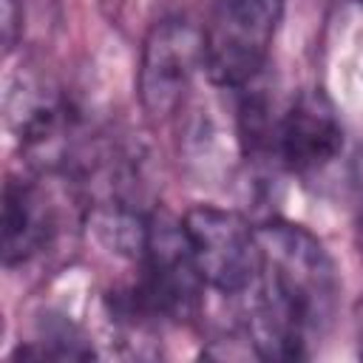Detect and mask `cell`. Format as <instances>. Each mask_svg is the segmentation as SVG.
Wrapping results in <instances>:
<instances>
[{"mask_svg": "<svg viewBox=\"0 0 363 363\" xmlns=\"http://www.w3.org/2000/svg\"><path fill=\"white\" fill-rule=\"evenodd\" d=\"M357 247L363 250V201H360V210H357Z\"/></svg>", "mask_w": 363, "mask_h": 363, "instance_id": "cell-11", "label": "cell"}, {"mask_svg": "<svg viewBox=\"0 0 363 363\" xmlns=\"http://www.w3.org/2000/svg\"><path fill=\"white\" fill-rule=\"evenodd\" d=\"M57 233V207L48 190L28 179L3 187V264L20 267L40 255Z\"/></svg>", "mask_w": 363, "mask_h": 363, "instance_id": "cell-8", "label": "cell"}, {"mask_svg": "<svg viewBox=\"0 0 363 363\" xmlns=\"http://www.w3.org/2000/svg\"><path fill=\"white\" fill-rule=\"evenodd\" d=\"M14 360H88L94 346L85 332L65 315H43L34 326V337L11 352Z\"/></svg>", "mask_w": 363, "mask_h": 363, "instance_id": "cell-9", "label": "cell"}, {"mask_svg": "<svg viewBox=\"0 0 363 363\" xmlns=\"http://www.w3.org/2000/svg\"><path fill=\"white\" fill-rule=\"evenodd\" d=\"M201 281L224 295H241L252 286L261 264L258 235L238 213L213 204H196L182 218Z\"/></svg>", "mask_w": 363, "mask_h": 363, "instance_id": "cell-6", "label": "cell"}, {"mask_svg": "<svg viewBox=\"0 0 363 363\" xmlns=\"http://www.w3.org/2000/svg\"><path fill=\"white\" fill-rule=\"evenodd\" d=\"M136 261V281L111 295L113 318L130 326H147L159 320H187L196 315L204 281L193 264L182 218L153 210L145 250Z\"/></svg>", "mask_w": 363, "mask_h": 363, "instance_id": "cell-2", "label": "cell"}, {"mask_svg": "<svg viewBox=\"0 0 363 363\" xmlns=\"http://www.w3.org/2000/svg\"><path fill=\"white\" fill-rule=\"evenodd\" d=\"M9 128L37 173L71 176L88 139L79 136V113L60 85L37 74H20L6 99Z\"/></svg>", "mask_w": 363, "mask_h": 363, "instance_id": "cell-3", "label": "cell"}, {"mask_svg": "<svg viewBox=\"0 0 363 363\" xmlns=\"http://www.w3.org/2000/svg\"><path fill=\"white\" fill-rule=\"evenodd\" d=\"M340 150L343 125L329 94L320 88H306L292 96L275 125V162L289 173L309 176L332 164Z\"/></svg>", "mask_w": 363, "mask_h": 363, "instance_id": "cell-7", "label": "cell"}, {"mask_svg": "<svg viewBox=\"0 0 363 363\" xmlns=\"http://www.w3.org/2000/svg\"><path fill=\"white\" fill-rule=\"evenodd\" d=\"M286 0H213L204 28V74L213 85L238 91L258 79Z\"/></svg>", "mask_w": 363, "mask_h": 363, "instance_id": "cell-4", "label": "cell"}, {"mask_svg": "<svg viewBox=\"0 0 363 363\" xmlns=\"http://www.w3.org/2000/svg\"><path fill=\"white\" fill-rule=\"evenodd\" d=\"M199 71H204V28L187 17H164L153 23L142 43L136 71L142 111L150 119L173 116Z\"/></svg>", "mask_w": 363, "mask_h": 363, "instance_id": "cell-5", "label": "cell"}, {"mask_svg": "<svg viewBox=\"0 0 363 363\" xmlns=\"http://www.w3.org/2000/svg\"><path fill=\"white\" fill-rule=\"evenodd\" d=\"M258 275L250 289L247 335L264 360H298L309 354V343L320 340L332 326L340 278L326 247L301 224L267 221L255 227Z\"/></svg>", "mask_w": 363, "mask_h": 363, "instance_id": "cell-1", "label": "cell"}, {"mask_svg": "<svg viewBox=\"0 0 363 363\" xmlns=\"http://www.w3.org/2000/svg\"><path fill=\"white\" fill-rule=\"evenodd\" d=\"M0 20H3V48L6 54L14 51L17 40L23 37V3L20 0H3V11H0Z\"/></svg>", "mask_w": 363, "mask_h": 363, "instance_id": "cell-10", "label": "cell"}, {"mask_svg": "<svg viewBox=\"0 0 363 363\" xmlns=\"http://www.w3.org/2000/svg\"><path fill=\"white\" fill-rule=\"evenodd\" d=\"M360 340H363V335H360ZM360 357H363V346H360Z\"/></svg>", "mask_w": 363, "mask_h": 363, "instance_id": "cell-12", "label": "cell"}, {"mask_svg": "<svg viewBox=\"0 0 363 363\" xmlns=\"http://www.w3.org/2000/svg\"><path fill=\"white\" fill-rule=\"evenodd\" d=\"M354 3H360V6H363V0H354Z\"/></svg>", "mask_w": 363, "mask_h": 363, "instance_id": "cell-13", "label": "cell"}]
</instances>
